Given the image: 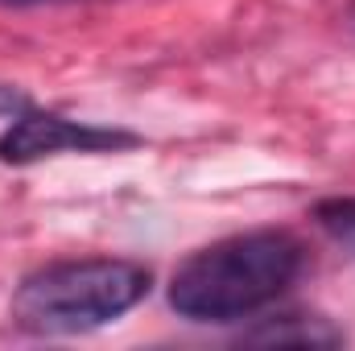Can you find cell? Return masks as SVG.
<instances>
[{"instance_id": "cell-7", "label": "cell", "mask_w": 355, "mask_h": 351, "mask_svg": "<svg viewBox=\"0 0 355 351\" xmlns=\"http://www.w3.org/2000/svg\"><path fill=\"white\" fill-rule=\"evenodd\" d=\"M4 4H37V0H4Z\"/></svg>"}, {"instance_id": "cell-1", "label": "cell", "mask_w": 355, "mask_h": 351, "mask_svg": "<svg viewBox=\"0 0 355 351\" xmlns=\"http://www.w3.org/2000/svg\"><path fill=\"white\" fill-rule=\"evenodd\" d=\"M306 268V248L289 232L227 236L174 268L170 306L190 323H240L277 302Z\"/></svg>"}, {"instance_id": "cell-6", "label": "cell", "mask_w": 355, "mask_h": 351, "mask_svg": "<svg viewBox=\"0 0 355 351\" xmlns=\"http://www.w3.org/2000/svg\"><path fill=\"white\" fill-rule=\"evenodd\" d=\"M25 108H29V99H25L21 91L8 87V83H0V116H8V120H12V116H21Z\"/></svg>"}, {"instance_id": "cell-3", "label": "cell", "mask_w": 355, "mask_h": 351, "mask_svg": "<svg viewBox=\"0 0 355 351\" xmlns=\"http://www.w3.org/2000/svg\"><path fill=\"white\" fill-rule=\"evenodd\" d=\"M132 145H141V137L128 128H107V124L71 120L58 112L25 108L21 116H12V124L0 137V162L29 166V162L54 157V153H120Z\"/></svg>"}, {"instance_id": "cell-4", "label": "cell", "mask_w": 355, "mask_h": 351, "mask_svg": "<svg viewBox=\"0 0 355 351\" xmlns=\"http://www.w3.org/2000/svg\"><path fill=\"white\" fill-rule=\"evenodd\" d=\"M240 339H244V343H268V348H272V343H277V348H339V343H347V335H343L331 318H322V314H302V310L261 318V323L248 327Z\"/></svg>"}, {"instance_id": "cell-2", "label": "cell", "mask_w": 355, "mask_h": 351, "mask_svg": "<svg viewBox=\"0 0 355 351\" xmlns=\"http://www.w3.org/2000/svg\"><path fill=\"white\" fill-rule=\"evenodd\" d=\"M149 268L120 257L54 261L33 268L12 293V323L29 335H87L149 298Z\"/></svg>"}, {"instance_id": "cell-5", "label": "cell", "mask_w": 355, "mask_h": 351, "mask_svg": "<svg viewBox=\"0 0 355 351\" xmlns=\"http://www.w3.org/2000/svg\"><path fill=\"white\" fill-rule=\"evenodd\" d=\"M314 219L335 244H343L355 257V198H322L314 207Z\"/></svg>"}]
</instances>
